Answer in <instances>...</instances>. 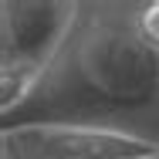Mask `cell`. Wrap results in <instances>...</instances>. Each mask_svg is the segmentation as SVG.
Wrapping results in <instances>:
<instances>
[{
    "label": "cell",
    "instance_id": "cell-2",
    "mask_svg": "<svg viewBox=\"0 0 159 159\" xmlns=\"http://www.w3.org/2000/svg\"><path fill=\"white\" fill-rule=\"evenodd\" d=\"M24 159H139L156 152L159 142L98 125H37L3 132Z\"/></svg>",
    "mask_w": 159,
    "mask_h": 159
},
{
    "label": "cell",
    "instance_id": "cell-1",
    "mask_svg": "<svg viewBox=\"0 0 159 159\" xmlns=\"http://www.w3.org/2000/svg\"><path fill=\"white\" fill-rule=\"evenodd\" d=\"M132 10L135 3H78L41 88L0 119L3 132L98 125L159 142V58L135 37Z\"/></svg>",
    "mask_w": 159,
    "mask_h": 159
},
{
    "label": "cell",
    "instance_id": "cell-5",
    "mask_svg": "<svg viewBox=\"0 0 159 159\" xmlns=\"http://www.w3.org/2000/svg\"><path fill=\"white\" fill-rule=\"evenodd\" d=\"M132 27H135V37L159 58V0L135 3V10H132Z\"/></svg>",
    "mask_w": 159,
    "mask_h": 159
},
{
    "label": "cell",
    "instance_id": "cell-6",
    "mask_svg": "<svg viewBox=\"0 0 159 159\" xmlns=\"http://www.w3.org/2000/svg\"><path fill=\"white\" fill-rule=\"evenodd\" d=\"M3 159H24V152H20V149H17L7 135H3Z\"/></svg>",
    "mask_w": 159,
    "mask_h": 159
},
{
    "label": "cell",
    "instance_id": "cell-4",
    "mask_svg": "<svg viewBox=\"0 0 159 159\" xmlns=\"http://www.w3.org/2000/svg\"><path fill=\"white\" fill-rule=\"evenodd\" d=\"M44 75H48V61H24V58L0 61V119L24 108L41 88Z\"/></svg>",
    "mask_w": 159,
    "mask_h": 159
},
{
    "label": "cell",
    "instance_id": "cell-3",
    "mask_svg": "<svg viewBox=\"0 0 159 159\" xmlns=\"http://www.w3.org/2000/svg\"><path fill=\"white\" fill-rule=\"evenodd\" d=\"M0 61H51L78 17L68 0H3L0 3Z\"/></svg>",
    "mask_w": 159,
    "mask_h": 159
},
{
    "label": "cell",
    "instance_id": "cell-7",
    "mask_svg": "<svg viewBox=\"0 0 159 159\" xmlns=\"http://www.w3.org/2000/svg\"><path fill=\"white\" fill-rule=\"evenodd\" d=\"M139 159H159V149H156V152H149V156H139Z\"/></svg>",
    "mask_w": 159,
    "mask_h": 159
}]
</instances>
